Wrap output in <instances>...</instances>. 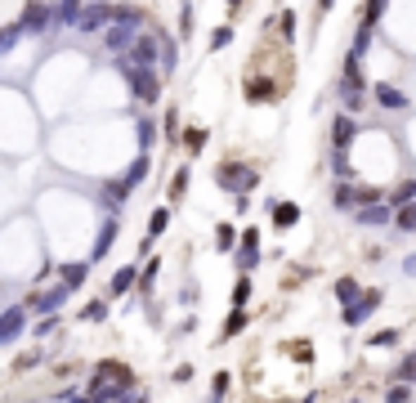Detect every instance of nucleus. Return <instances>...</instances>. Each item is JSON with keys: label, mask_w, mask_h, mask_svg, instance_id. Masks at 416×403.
Masks as SVG:
<instances>
[{"label": "nucleus", "mask_w": 416, "mask_h": 403, "mask_svg": "<svg viewBox=\"0 0 416 403\" xmlns=\"http://www.w3.org/2000/svg\"><path fill=\"white\" fill-rule=\"evenodd\" d=\"M126 395H134V372L121 368V363H99L85 403H117V399H126Z\"/></svg>", "instance_id": "f257e3e1"}, {"label": "nucleus", "mask_w": 416, "mask_h": 403, "mask_svg": "<svg viewBox=\"0 0 416 403\" xmlns=\"http://www.w3.org/2000/svg\"><path fill=\"white\" fill-rule=\"evenodd\" d=\"M215 184L224 193H233V198L242 202L247 193H255V184H260V175H255V166H242V162H224L215 170Z\"/></svg>", "instance_id": "f03ea898"}, {"label": "nucleus", "mask_w": 416, "mask_h": 403, "mask_svg": "<svg viewBox=\"0 0 416 403\" xmlns=\"http://www.w3.org/2000/svg\"><path fill=\"white\" fill-rule=\"evenodd\" d=\"M121 77L130 81L134 99H139L143 108H152V103H157V94H162V77H157V72H148V68H134V63H126V58H121Z\"/></svg>", "instance_id": "7ed1b4c3"}, {"label": "nucleus", "mask_w": 416, "mask_h": 403, "mask_svg": "<svg viewBox=\"0 0 416 403\" xmlns=\"http://www.w3.org/2000/svg\"><path fill=\"white\" fill-rule=\"evenodd\" d=\"M157 45H162V41H157V32H139V36H134V45H130V54H126V63L152 72L157 63H166V50H157ZM157 72H162V68H157Z\"/></svg>", "instance_id": "20e7f679"}, {"label": "nucleus", "mask_w": 416, "mask_h": 403, "mask_svg": "<svg viewBox=\"0 0 416 403\" xmlns=\"http://www.w3.org/2000/svg\"><path fill=\"white\" fill-rule=\"evenodd\" d=\"M340 99H345V113H363L367 108V85H363V68H345L340 72Z\"/></svg>", "instance_id": "39448f33"}, {"label": "nucleus", "mask_w": 416, "mask_h": 403, "mask_svg": "<svg viewBox=\"0 0 416 403\" xmlns=\"http://www.w3.org/2000/svg\"><path fill=\"white\" fill-rule=\"evenodd\" d=\"M238 247H242V251H238V274L247 278L251 269L260 264V234H255V229H247V234H242V242H238Z\"/></svg>", "instance_id": "423d86ee"}, {"label": "nucleus", "mask_w": 416, "mask_h": 403, "mask_svg": "<svg viewBox=\"0 0 416 403\" xmlns=\"http://www.w3.org/2000/svg\"><path fill=\"white\" fill-rule=\"evenodd\" d=\"M353 139H358V121H353L349 113H340V117L332 121V143H336V153H349Z\"/></svg>", "instance_id": "0eeeda50"}, {"label": "nucleus", "mask_w": 416, "mask_h": 403, "mask_svg": "<svg viewBox=\"0 0 416 403\" xmlns=\"http://www.w3.org/2000/svg\"><path fill=\"white\" fill-rule=\"evenodd\" d=\"M372 99H376V108H385V113H403V108H408V94H403L398 85H389V81L372 85Z\"/></svg>", "instance_id": "6e6552de"}, {"label": "nucleus", "mask_w": 416, "mask_h": 403, "mask_svg": "<svg viewBox=\"0 0 416 403\" xmlns=\"http://www.w3.org/2000/svg\"><path fill=\"white\" fill-rule=\"evenodd\" d=\"M22 18H27V32H36V36H45L54 27V18H58V9L54 5H27L22 9Z\"/></svg>", "instance_id": "1a4fd4ad"}, {"label": "nucleus", "mask_w": 416, "mask_h": 403, "mask_svg": "<svg viewBox=\"0 0 416 403\" xmlns=\"http://www.w3.org/2000/svg\"><path fill=\"white\" fill-rule=\"evenodd\" d=\"M381 305V291H367V296L358 300V305H349L345 309V327H358V323H367V314Z\"/></svg>", "instance_id": "9d476101"}, {"label": "nucleus", "mask_w": 416, "mask_h": 403, "mask_svg": "<svg viewBox=\"0 0 416 403\" xmlns=\"http://www.w3.org/2000/svg\"><path fill=\"white\" fill-rule=\"evenodd\" d=\"M134 36H139V32H130V27H108V32H103V45H108V50H112V54H121V50L130 54Z\"/></svg>", "instance_id": "9b49d317"}, {"label": "nucleus", "mask_w": 416, "mask_h": 403, "mask_svg": "<svg viewBox=\"0 0 416 403\" xmlns=\"http://www.w3.org/2000/svg\"><path fill=\"white\" fill-rule=\"evenodd\" d=\"M353 215H358V224H367V229L394 224V211H389V206H367V211H353Z\"/></svg>", "instance_id": "f8f14e48"}, {"label": "nucleus", "mask_w": 416, "mask_h": 403, "mask_svg": "<svg viewBox=\"0 0 416 403\" xmlns=\"http://www.w3.org/2000/svg\"><path fill=\"white\" fill-rule=\"evenodd\" d=\"M22 323H27V314H22L18 305H14V309L5 314V323H0V340H5V345H14V340H18V332H22Z\"/></svg>", "instance_id": "ddd939ff"}, {"label": "nucleus", "mask_w": 416, "mask_h": 403, "mask_svg": "<svg viewBox=\"0 0 416 403\" xmlns=\"http://www.w3.org/2000/svg\"><path fill=\"white\" fill-rule=\"evenodd\" d=\"M268 211H273V224H278V229H291V224L300 219V206H296V202H273Z\"/></svg>", "instance_id": "4468645a"}, {"label": "nucleus", "mask_w": 416, "mask_h": 403, "mask_svg": "<svg viewBox=\"0 0 416 403\" xmlns=\"http://www.w3.org/2000/svg\"><path fill=\"white\" fill-rule=\"evenodd\" d=\"M112 242H117V219H108V224L99 229V242H94V251H90V260H103L108 251H112Z\"/></svg>", "instance_id": "2eb2a0df"}, {"label": "nucleus", "mask_w": 416, "mask_h": 403, "mask_svg": "<svg viewBox=\"0 0 416 403\" xmlns=\"http://www.w3.org/2000/svg\"><path fill=\"white\" fill-rule=\"evenodd\" d=\"M363 296H367V291H363L358 283H353V278H340V283H336V300L345 305V309H349V305H358Z\"/></svg>", "instance_id": "dca6fc26"}, {"label": "nucleus", "mask_w": 416, "mask_h": 403, "mask_svg": "<svg viewBox=\"0 0 416 403\" xmlns=\"http://www.w3.org/2000/svg\"><path fill=\"white\" fill-rule=\"evenodd\" d=\"M134 283H139V274H134L130 264H126V269H117V278H112V287H108V296H126Z\"/></svg>", "instance_id": "f3484780"}, {"label": "nucleus", "mask_w": 416, "mask_h": 403, "mask_svg": "<svg viewBox=\"0 0 416 403\" xmlns=\"http://www.w3.org/2000/svg\"><path fill=\"white\" fill-rule=\"evenodd\" d=\"M85 274H90V264H67V269H58V278H63L67 291H77V287L85 283Z\"/></svg>", "instance_id": "a211bd4d"}, {"label": "nucleus", "mask_w": 416, "mask_h": 403, "mask_svg": "<svg viewBox=\"0 0 416 403\" xmlns=\"http://www.w3.org/2000/svg\"><path fill=\"white\" fill-rule=\"evenodd\" d=\"M332 202L340 206V211H349V206H358V184H336Z\"/></svg>", "instance_id": "6ab92c4d"}, {"label": "nucleus", "mask_w": 416, "mask_h": 403, "mask_svg": "<svg viewBox=\"0 0 416 403\" xmlns=\"http://www.w3.org/2000/svg\"><path fill=\"white\" fill-rule=\"evenodd\" d=\"M412 198H416V179H403V184L389 193V202H394V211H403V206H412Z\"/></svg>", "instance_id": "aec40b11"}, {"label": "nucleus", "mask_w": 416, "mask_h": 403, "mask_svg": "<svg viewBox=\"0 0 416 403\" xmlns=\"http://www.w3.org/2000/svg\"><path fill=\"white\" fill-rule=\"evenodd\" d=\"M188 175H193L188 166H179V170H175V179H170V202H179L183 193H188Z\"/></svg>", "instance_id": "412c9836"}, {"label": "nucleus", "mask_w": 416, "mask_h": 403, "mask_svg": "<svg viewBox=\"0 0 416 403\" xmlns=\"http://www.w3.org/2000/svg\"><path fill=\"white\" fill-rule=\"evenodd\" d=\"M394 224L403 229V234H416V202L403 206V211H394Z\"/></svg>", "instance_id": "4be33fe9"}, {"label": "nucleus", "mask_w": 416, "mask_h": 403, "mask_svg": "<svg viewBox=\"0 0 416 403\" xmlns=\"http://www.w3.org/2000/svg\"><path fill=\"white\" fill-rule=\"evenodd\" d=\"M394 381H398V385H408V381H416V354H408V359H403V363H398V368H394Z\"/></svg>", "instance_id": "5701e85b"}, {"label": "nucleus", "mask_w": 416, "mask_h": 403, "mask_svg": "<svg viewBox=\"0 0 416 403\" xmlns=\"http://www.w3.org/2000/svg\"><path fill=\"white\" fill-rule=\"evenodd\" d=\"M152 143H157V126H152L148 117H143V121H139V148H143V157H148Z\"/></svg>", "instance_id": "b1692460"}, {"label": "nucleus", "mask_w": 416, "mask_h": 403, "mask_svg": "<svg viewBox=\"0 0 416 403\" xmlns=\"http://www.w3.org/2000/svg\"><path fill=\"white\" fill-rule=\"evenodd\" d=\"M139 179H148V157H139V162H134V166L126 170V188H134Z\"/></svg>", "instance_id": "393cba45"}, {"label": "nucleus", "mask_w": 416, "mask_h": 403, "mask_svg": "<svg viewBox=\"0 0 416 403\" xmlns=\"http://www.w3.org/2000/svg\"><path fill=\"white\" fill-rule=\"evenodd\" d=\"M247 323H251V319H247V309H233V314H228V323H224V336H238Z\"/></svg>", "instance_id": "a878e982"}, {"label": "nucleus", "mask_w": 416, "mask_h": 403, "mask_svg": "<svg viewBox=\"0 0 416 403\" xmlns=\"http://www.w3.org/2000/svg\"><path fill=\"white\" fill-rule=\"evenodd\" d=\"M103 314H108V300H90L81 319H85V323H103Z\"/></svg>", "instance_id": "bb28decb"}, {"label": "nucleus", "mask_w": 416, "mask_h": 403, "mask_svg": "<svg viewBox=\"0 0 416 403\" xmlns=\"http://www.w3.org/2000/svg\"><path fill=\"white\" fill-rule=\"evenodd\" d=\"M166 224H170V211H152V219H148V238L166 234Z\"/></svg>", "instance_id": "cd10ccee"}, {"label": "nucleus", "mask_w": 416, "mask_h": 403, "mask_svg": "<svg viewBox=\"0 0 416 403\" xmlns=\"http://www.w3.org/2000/svg\"><path fill=\"white\" fill-rule=\"evenodd\" d=\"M408 399H412V385H398L394 381V385L385 390V403H408Z\"/></svg>", "instance_id": "c85d7f7f"}, {"label": "nucleus", "mask_w": 416, "mask_h": 403, "mask_svg": "<svg viewBox=\"0 0 416 403\" xmlns=\"http://www.w3.org/2000/svg\"><path fill=\"white\" fill-rule=\"evenodd\" d=\"M228 395V372H215V381H211V403H219Z\"/></svg>", "instance_id": "c756f323"}, {"label": "nucleus", "mask_w": 416, "mask_h": 403, "mask_svg": "<svg viewBox=\"0 0 416 403\" xmlns=\"http://www.w3.org/2000/svg\"><path fill=\"white\" fill-rule=\"evenodd\" d=\"M183 148H188V153H202V148H206V130H188V134H183Z\"/></svg>", "instance_id": "7c9ffc66"}, {"label": "nucleus", "mask_w": 416, "mask_h": 403, "mask_svg": "<svg viewBox=\"0 0 416 403\" xmlns=\"http://www.w3.org/2000/svg\"><path fill=\"white\" fill-rule=\"evenodd\" d=\"M215 238H219V251H228L233 242H242V238L233 234V224H219V229H215Z\"/></svg>", "instance_id": "2f4dec72"}, {"label": "nucleus", "mask_w": 416, "mask_h": 403, "mask_svg": "<svg viewBox=\"0 0 416 403\" xmlns=\"http://www.w3.org/2000/svg\"><path fill=\"white\" fill-rule=\"evenodd\" d=\"M358 206H363V211H367V206H381V188H358Z\"/></svg>", "instance_id": "473e14b6"}, {"label": "nucleus", "mask_w": 416, "mask_h": 403, "mask_svg": "<svg viewBox=\"0 0 416 403\" xmlns=\"http://www.w3.org/2000/svg\"><path fill=\"white\" fill-rule=\"evenodd\" d=\"M162 134H166V143H179L175 134H179V117L175 113H166V121H162Z\"/></svg>", "instance_id": "72a5a7b5"}, {"label": "nucleus", "mask_w": 416, "mask_h": 403, "mask_svg": "<svg viewBox=\"0 0 416 403\" xmlns=\"http://www.w3.org/2000/svg\"><path fill=\"white\" fill-rule=\"evenodd\" d=\"M372 345H398V327H381V332L372 336Z\"/></svg>", "instance_id": "f704fd0d"}, {"label": "nucleus", "mask_w": 416, "mask_h": 403, "mask_svg": "<svg viewBox=\"0 0 416 403\" xmlns=\"http://www.w3.org/2000/svg\"><path fill=\"white\" fill-rule=\"evenodd\" d=\"M228 41H233V27H215L211 32V50H224Z\"/></svg>", "instance_id": "c9c22d12"}, {"label": "nucleus", "mask_w": 416, "mask_h": 403, "mask_svg": "<svg viewBox=\"0 0 416 403\" xmlns=\"http://www.w3.org/2000/svg\"><path fill=\"white\" fill-rule=\"evenodd\" d=\"M247 296H251V283H247V278H238V287H233V309H242Z\"/></svg>", "instance_id": "e433bc0d"}, {"label": "nucleus", "mask_w": 416, "mask_h": 403, "mask_svg": "<svg viewBox=\"0 0 416 403\" xmlns=\"http://www.w3.org/2000/svg\"><path fill=\"white\" fill-rule=\"evenodd\" d=\"M403 274H408V278H416V255H412L408 264H403Z\"/></svg>", "instance_id": "4c0bfd02"}, {"label": "nucleus", "mask_w": 416, "mask_h": 403, "mask_svg": "<svg viewBox=\"0 0 416 403\" xmlns=\"http://www.w3.org/2000/svg\"><path fill=\"white\" fill-rule=\"evenodd\" d=\"M121 403H148V395H126Z\"/></svg>", "instance_id": "58836bf2"}]
</instances>
